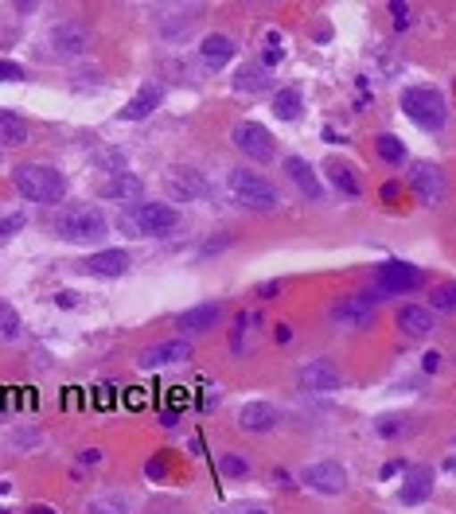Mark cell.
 Here are the masks:
<instances>
[{
  "label": "cell",
  "mask_w": 456,
  "mask_h": 514,
  "mask_svg": "<svg viewBox=\"0 0 456 514\" xmlns=\"http://www.w3.org/2000/svg\"><path fill=\"white\" fill-rule=\"evenodd\" d=\"M179 211L172 203H129L121 211L118 227L129 234V238H164L168 230H176Z\"/></svg>",
  "instance_id": "1"
},
{
  "label": "cell",
  "mask_w": 456,
  "mask_h": 514,
  "mask_svg": "<svg viewBox=\"0 0 456 514\" xmlns=\"http://www.w3.org/2000/svg\"><path fill=\"white\" fill-rule=\"evenodd\" d=\"M402 113L426 133H441L449 121V102L437 86H406L402 90Z\"/></svg>",
  "instance_id": "2"
},
{
  "label": "cell",
  "mask_w": 456,
  "mask_h": 514,
  "mask_svg": "<svg viewBox=\"0 0 456 514\" xmlns=\"http://www.w3.org/2000/svg\"><path fill=\"white\" fill-rule=\"evenodd\" d=\"M12 184L28 203H62L67 195V179L51 164H20L12 168Z\"/></svg>",
  "instance_id": "3"
},
{
  "label": "cell",
  "mask_w": 456,
  "mask_h": 514,
  "mask_svg": "<svg viewBox=\"0 0 456 514\" xmlns=\"http://www.w3.org/2000/svg\"><path fill=\"white\" fill-rule=\"evenodd\" d=\"M227 191L235 195L238 207H246V211H278V187L269 184V179L261 176V171H250V168H230L227 171Z\"/></svg>",
  "instance_id": "4"
},
{
  "label": "cell",
  "mask_w": 456,
  "mask_h": 514,
  "mask_svg": "<svg viewBox=\"0 0 456 514\" xmlns=\"http://www.w3.org/2000/svg\"><path fill=\"white\" fill-rule=\"evenodd\" d=\"M105 214L98 207H90V203H79V207H67L59 211L55 219V234L62 242H98L105 234Z\"/></svg>",
  "instance_id": "5"
},
{
  "label": "cell",
  "mask_w": 456,
  "mask_h": 514,
  "mask_svg": "<svg viewBox=\"0 0 456 514\" xmlns=\"http://www.w3.org/2000/svg\"><path fill=\"white\" fill-rule=\"evenodd\" d=\"M406 184H410L413 195H418L421 207H441V203L449 199V176H444L441 164H433V160H418V164H410Z\"/></svg>",
  "instance_id": "6"
},
{
  "label": "cell",
  "mask_w": 456,
  "mask_h": 514,
  "mask_svg": "<svg viewBox=\"0 0 456 514\" xmlns=\"http://www.w3.org/2000/svg\"><path fill=\"white\" fill-rule=\"evenodd\" d=\"M378 316L375 308V296L370 293H352V296H339L332 304V312H327V319H332L336 327L344 331H355V327H370Z\"/></svg>",
  "instance_id": "7"
},
{
  "label": "cell",
  "mask_w": 456,
  "mask_h": 514,
  "mask_svg": "<svg viewBox=\"0 0 456 514\" xmlns=\"http://www.w3.org/2000/svg\"><path fill=\"white\" fill-rule=\"evenodd\" d=\"M230 141H235V148L242 156L258 160V164H269L273 153H278V141H273V133L261 121H238L235 133H230Z\"/></svg>",
  "instance_id": "8"
},
{
  "label": "cell",
  "mask_w": 456,
  "mask_h": 514,
  "mask_svg": "<svg viewBox=\"0 0 456 514\" xmlns=\"http://www.w3.org/2000/svg\"><path fill=\"white\" fill-rule=\"evenodd\" d=\"M164 187H168V199H172V203L207 199V176L199 168H187V164L168 168L164 171Z\"/></svg>",
  "instance_id": "9"
},
{
  "label": "cell",
  "mask_w": 456,
  "mask_h": 514,
  "mask_svg": "<svg viewBox=\"0 0 456 514\" xmlns=\"http://www.w3.org/2000/svg\"><path fill=\"white\" fill-rule=\"evenodd\" d=\"M375 285L383 288L386 296H398V293H418L426 285V273L410 261H383L375 273Z\"/></svg>",
  "instance_id": "10"
},
{
  "label": "cell",
  "mask_w": 456,
  "mask_h": 514,
  "mask_svg": "<svg viewBox=\"0 0 456 514\" xmlns=\"http://www.w3.org/2000/svg\"><path fill=\"white\" fill-rule=\"evenodd\" d=\"M301 484L316 491V495H344L347 491V471L344 464H336V460H316L301 471Z\"/></svg>",
  "instance_id": "11"
},
{
  "label": "cell",
  "mask_w": 456,
  "mask_h": 514,
  "mask_svg": "<svg viewBox=\"0 0 456 514\" xmlns=\"http://www.w3.org/2000/svg\"><path fill=\"white\" fill-rule=\"evenodd\" d=\"M296 382H301L304 394H336L344 386V374H339L332 359H309L296 370Z\"/></svg>",
  "instance_id": "12"
},
{
  "label": "cell",
  "mask_w": 456,
  "mask_h": 514,
  "mask_svg": "<svg viewBox=\"0 0 456 514\" xmlns=\"http://www.w3.org/2000/svg\"><path fill=\"white\" fill-rule=\"evenodd\" d=\"M192 359V339H161V343H153V347H145L141 351V367L145 370H156V367H168V362H187Z\"/></svg>",
  "instance_id": "13"
},
{
  "label": "cell",
  "mask_w": 456,
  "mask_h": 514,
  "mask_svg": "<svg viewBox=\"0 0 456 514\" xmlns=\"http://www.w3.org/2000/svg\"><path fill=\"white\" fill-rule=\"evenodd\" d=\"M235 39L230 36H222V31H211V36L199 39V62L211 70V74H219L222 67H230V59H235Z\"/></svg>",
  "instance_id": "14"
},
{
  "label": "cell",
  "mask_w": 456,
  "mask_h": 514,
  "mask_svg": "<svg viewBox=\"0 0 456 514\" xmlns=\"http://www.w3.org/2000/svg\"><path fill=\"white\" fill-rule=\"evenodd\" d=\"M161 102H164V86L161 82H145L141 90L125 102V110L118 117H121V121H145V117H153L156 110H161Z\"/></svg>",
  "instance_id": "15"
},
{
  "label": "cell",
  "mask_w": 456,
  "mask_h": 514,
  "mask_svg": "<svg viewBox=\"0 0 456 514\" xmlns=\"http://www.w3.org/2000/svg\"><path fill=\"white\" fill-rule=\"evenodd\" d=\"M222 316H227V308L215 304V300H207V304L187 308V312L179 316L176 324H179V331H184V336H203V331H211V327L222 324Z\"/></svg>",
  "instance_id": "16"
},
{
  "label": "cell",
  "mask_w": 456,
  "mask_h": 514,
  "mask_svg": "<svg viewBox=\"0 0 456 514\" xmlns=\"http://www.w3.org/2000/svg\"><path fill=\"white\" fill-rule=\"evenodd\" d=\"M129 265H133L129 250H98V253H90L87 261H82V269H87L90 277H125Z\"/></svg>",
  "instance_id": "17"
},
{
  "label": "cell",
  "mask_w": 456,
  "mask_h": 514,
  "mask_svg": "<svg viewBox=\"0 0 456 514\" xmlns=\"http://www.w3.org/2000/svg\"><path fill=\"white\" fill-rule=\"evenodd\" d=\"M398 327L406 339H429L437 319H433V308H426V304H406V308H398Z\"/></svg>",
  "instance_id": "18"
},
{
  "label": "cell",
  "mask_w": 456,
  "mask_h": 514,
  "mask_svg": "<svg viewBox=\"0 0 456 514\" xmlns=\"http://www.w3.org/2000/svg\"><path fill=\"white\" fill-rule=\"evenodd\" d=\"M433 495V471L429 468H410L406 479H402V491H398V502L402 507H418Z\"/></svg>",
  "instance_id": "19"
},
{
  "label": "cell",
  "mask_w": 456,
  "mask_h": 514,
  "mask_svg": "<svg viewBox=\"0 0 456 514\" xmlns=\"http://www.w3.org/2000/svg\"><path fill=\"white\" fill-rule=\"evenodd\" d=\"M141 176L137 171H113L110 179H102V199H113V203H137V195H141Z\"/></svg>",
  "instance_id": "20"
},
{
  "label": "cell",
  "mask_w": 456,
  "mask_h": 514,
  "mask_svg": "<svg viewBox=\"0 0 456 514\" xmlns=\"http://www.w3.org/2000/svg\"><path fill=\"white\" fill-rule=\"evenodd\" d=\"M278 425V410L269 402H246L238 410V428L242 433H269Z\"/></svg>",
  "instance_id": "21"
},
{
  "label": "cell",
  "mask_w": 456,
  "mask_h": 514,
  "mask_svg": "<svg viewBox=\"0 0 456 514\" xmlns=\"http://www.w3.org/2000/svg\"><path fill=\"white\" fill-rule=\"evenodd\" d=\"M285 176H289L293 184L301 187V191H304V195H309V199H320V195H324V184H320V176H316V171H312V164H309V160H304V156H289V160H285Z\"/></svg>",
  "instance_id": "22"
},
{
  "label": "cell",
  "mask_w": 456,
  "mask_h": 514,
  "mask_svg": "<svg viewBox=\"0 0 456 514\" xmlns=\"http://www.w3.org/2000/svg\"><path fill=\"white\" fill-rule=\"evenodd\" d=\"M51 47H55V55H82L87 51V28H79V24H59V28H51Z\"/></svg>",
  "instance_id": "23"
},
{
  "label": "cell",
  "mask_w": 456,
  "mask_h": 514,
  "mask_svg": "<svg viewBox=\"0 0 456 514\" xmlns=\"http://www.w3.org/2000/svg\"><path fill=\"white\" fill-rule=\"evenodd\" d=\"M324 176L332 179V184L339 187V195H347V199H359V191H363V184H359V176H355V168L344 164V160H327V164H324Z\"/></svg>",
  "instance_id": "24"
},
{
  "label": "cell",
  "mask_w": 456,
  "mask_h": 514,
  "mask_svg": "<svg viewBox=\"0 0 456 514\" xmlns=\"http://www.w3.org/2000/svg\"><path fill=\"white\" fill-rule=\"evenodd\" d=\"M301 113H304V98H301V90L285 86V90L273 94V117H278V121H301Z\"/></svg>",
  "instance_id": "25"
},
{
  "label": "cell",
  "mask_w": 456,
  "mask_h": 514,
  "mask_svg": "<svg viewBox=\"0 0 456 514\" xmlns=\"http://www.w3.org/2000/svg\"><path fill=\"white\" fill-rule=\"evenodd\" d=\"M28 137H31V128H28V121L20 113H12V110H0V145H28Z\"/></svg>",
  "instance_id": "26"
},
{
  "label": "cell",
  "mask_w": 456,
  "mask_h": 514,
  "mask_svg": "<svg viewBox=\"0 0 456 514\" xmlns=\"http://www.w3.org/2000/svg\"><path fill=\"white\" fill-rule=\"evenodd\" d=\"M265 86H269V70H265L261 62H250V67H242L235 74V90H242V94H261Z\"/></svg>",
  "instance_id": "27"
},
{
  "label": "cell",
  "mask_w": 456,
  "mask_h": 514,
  "mask_svg": "<svg viewBox=\"0 0 456 514\" xmlns=\"http://www.w3.org/2000/svg\"><path fill=\"white\" fill-rule=\"evenodd\" d=\"M375 153H378V160H383V164H390V168L406 164V145H402L394 133H378V137H375Z\"/></svg>",
  "instance_id": "28"
},
{
  "label": "cell",
  "mask_w": 456,
  "mask_h": 514,
  "mask_svg": "<svg viewBox=\"0 0 456 514\" xmlns=\"http://www.w3.org/2000/svg\"><path fill=\"white\" fill-rule=\"evenodd\" d=\"M24 336V324H20V312L8 300H0V343H16Z\"/></svg>",
  "instance_id": "29"
},
{
  "label": "cell",
  "mask_w": 456,
  "mask_h": 514,
  "mask_svg": "<svg viewBox=\"0 0 456 514\" xmlns=\"http://www.w3.org/2000/svg\"><path fill=\"white\" fill-rule=\"evenodd\" d=\"M375 433L378 436H386V441H394V436H402V433H410V421L402 413H383L375 421Z\"/></svg>",
  "instance_id": "30"
},
{
  "label": "cell",
  "mask_w": 456,
  "mask_h": 514,
  "mask_svg": "<svg viewBox=\"0 0 456 514\" xmlns=\"http://www.w3.org/2000/svg\"><path fill=\"white\" fill-rule=\"evenodd\" d=\"M429 308H433V312H456V285H441V288H433Z\"/></svg>",
  "instance_id": "31"
},
{
  "label": "cell",
  "mask_w": 456,
  "mask_h": 514,
  "mask_svg": "<svg viewBox=\"0 0 456 514\" xmlns=\"http://www.w3.org/2000/svg\"><path fill=\"white\" fill-rule=\"evenodd\" d=\"M219 471H222V476H230V479H242L250 471V464L242 456H235V452H222L219 456Z\"/></svg>",
  "instance_id": "32"
},
{
  "label": "cell",
  "mask_w": 456,
  "mask_h": 514,
  "mask_svg": "<svg viewBox=\"0 0 456 514\" xmlns=\"http://www.w3.org/2000/svg\"><path fill=\"white\" fill-rule=\"evenodd\" d=\"M390 16H394V28L406 31L413 24V8L406 4V0H390Z\"/></svg>",
  "instance_id": "33"
},
{
  "label": "cell",
  "mask_w": 456,
  "mask_h": 514,
  "mask_svg": "<svg viewBox=\"0 0 456 514\" xmlns=\"http://www.w3.org/2000/svg\"><path fill=\"white\" fill-rule=\"evenodd\" d=\"M90 514H129V507H125L121 499H94Z\"/></svg>",
  "instance_id": "34"
},
{
  "label": "cell",
  "mask_w": 456,
  "mask_h": 514,
  "mask_svg": "<svg viewBox=\"0 0 456 514\" xmlns=\"http://www.w3.org/2000/svg\"><path fill=\"white\" fill-rule=\"evenodd\" d=\"M168 468H172V464H168V452H156V456L145 464V476H148V479H164Z\"/></svg>",
  "instance_id": "35"
},
{
  "label": "cell",
  "mask_w": 456,
  "mask_h": 514,
  "mask_svg": "<svg viewBox=\"0 0 456 514\" xmlns=\"http://www.w3.org/2000/svg\"><path fill=\"white\" fill-rule=\"evenodd\" d=\"M24 214H4V219H0V238H12V234H20V230H24Z\"/></svg>",
  "instance_id": "36"
},
{
  "label": "cell",
  "mask_w": 456,
  "mask_h": 514,
  "mask_svg": "<svg viewBox=\"0 0 456 514\" xmlns=\"http://www.w3.org/2000/svg\"><path fill=\"white\" fill-rule=\"evenodd\" d=\"M20 79H24V67L12 59H0V82H20Z\"/></svg>",
  "instance_id": "37"
},
{
  "label": "cell",
  "mask_w": 456,
  "mask_h": 514,
  "mask_svg": "<svg viewBox=\"0 0 456 514\" xmlns=\"http://www.w3.org/2000/svg\"><path fill=\"white\" fill-rule=\"evenodd\" d=\"M421 370H426V374H437V370H441V351H426V355H421Z\"/></svg>",
  "instance_id": "38"
},
{
  "label": "cell",
  "mask_w": 456,
  "mask_h": 514,
  "mask_svg": "<svg viewBox=\"0 0 456 514\" xmlns=\"http://www.w3.org/2000/svg\"><path fill=\"white\" fill-rule=\"evenodd\" d=\"M378 195H383V203H394V199L402 195V187H398V184H383V191H378Z\"/></svg>",
  "instance_id": "39"
},
{
  "label": "cell",
  "mask_w": 456,
  "mask_h": 514,
  "mask_svg": "<svg viewBox=\"0 0 456 514\" xmlns=\"http://www.w3.org/2000/svg\"><path fill=\"white\" fill-rule=\"evenodd\" d=\"M398 471H402V464H398V460H390V464H383V471H378V476H383V484H386V479H394Z\"/></svg>",
  "instance_id": "40"
},
{
  "label": "cell",
  "mask_w": 456,
  "mask_h": 514,
  "mask_svg": "<svg viewBox=\"0 0 456 514\" xmlns=\"http://www.w3.org/2000/svg\"><path fill=\"white\" fill-rule=\"evenodd\" d=\"M222 245H230V238H227V234H222V238H215V242H207V245H203V253H219Z\"/></svg>",
  "instance_id": "41"
},
{
  "label": "cell",
  "mask_w": 456,
  "mask_h": 514,
  "mask_svg": "<svg viewBox=\"0 0 456 514\" xmlns=\"http://www.w3.org/2000/svg\"><path fill=\"white\" fill-rule=\"evenodd\" d=\"M74 304H79V296H74V293H59V308H74Z\"/></svg>",
  "instance_id": "42"
},
{
  "label": "cell",
  "mask_w": 456,
  "mask_h": 514,
  "mask_svg": "<svg viewBox=\"0 0 456 514\" xmlns=\"http://www.w3.org/2000/svg\"><path fill=\"white\" fill-rule=\"evenodd\" d=\"M98 460H102L98 448H87V452H82V464H98Z\"/></svg>",
  "instance_id": "43"
},
{
  "label": "cell",
  "mask_w": 456,
  "mask_h": 514,
  "mask_svg": "<svg viewBox=\"0 0 456 514\" xmlns=\"http://www.w3.org/2000/svg\"><path fill=\"white\" fill-rule=\"evenodd\" d=\"M293 339V327L289 324H278V343H289Z\"/></svg>",
  "instance_id": "44"
},
{
  "label": "cell",
  "mask_w": 456,
  "mask_h": 514,
  "mask_svg": "<svg viewBox=\"0 0 456 514\" xmlns=\"http://www.w3.org/2000/svg\"><path fill=\"white\" fill-rule=\"evenodd\" d=\"M24 514H55V507H39V502H36V507H28Z\"/></svg>",
  "instance_id": "45"
},
{
  "label": "cell",
  "mask_w": 456,
  "mask_h": 514,
  "mask_svg": "<svg viewBox=\"0 0 456 514\" xmlns=\"http://www.w3.org/2000/svg\"><path fill=\"white\" fill-rule=\"evenodd\" d=\"M250 514H265V510H250Z\"/></svg>",
  "instance_id": "46"
}]
</instances>
